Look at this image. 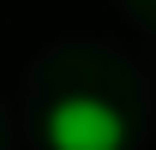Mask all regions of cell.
Masks as SVG:
<instances>
[{
	"label": "cell",
	"mask_w": 156,
	"mask_h": 150,
	"mask_svg": "<svg viewBox=\"0 0 156 150\" xmlns=\"http://www.w3.org/2000/svg\"><path fill=\"white\" fill-rule=\"evenodd\" d=\"M42 138H48V150H126V114L108 96L72 90L48 108Z\"/></svg>",
	"instance_id": "obj_1"
}]
</instances>
